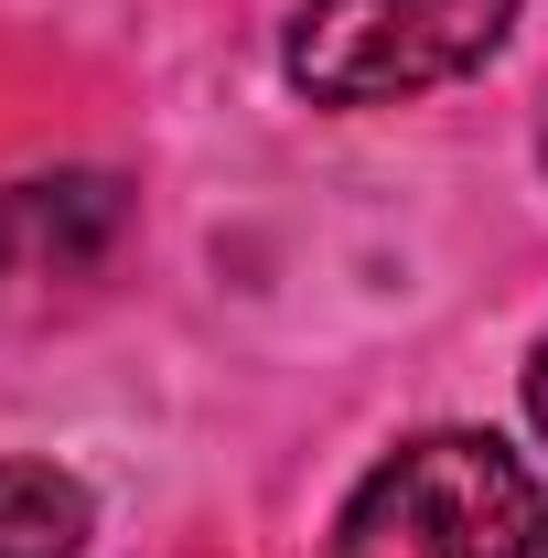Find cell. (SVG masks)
Here are the masks:
<instances>
[{
    "mask_svg": "<svg viewBox=\"0 0 548 558\" xmlns=\"http://www.w3.org/2000/svg\"><path fill=\"white\" fill-rule=\"evenodd\" d=\"M323 558H548V484L495 429H419L344 494Z\"/></svg>",
    "mask_w": 548,
    "mask_h": 558,
    "instance_id": "6da1fadb",
    "label": "cell"
},
{
    "mask_svg": "<svg viewBox=\"0 0 548 558\" xmlns=\"http://www.w3.org/2000/svg\"><path fill=\"white\" fill-rule=\"evenodd\" d=\"M527 418H538V440H548V344L527 354Z\"/></svg>",
    "mask_w": 548,
    "mask_h": 558,
    "instance_id": "5b68a950",
    "label": "cell"
},
{
    "mask_svg": "<svg viewBox=\"0 0 548 558\" xmlns=\"http://www.w3.org/2000/svg\"><path fill=\"white\" fill-rule=\"evenodd\" d=\"M505 33H516V0H290L279 65L312 108H388L495 65Z\"/></svg>",
    "mask_w": 548,
    "mask_h": 558,
    "instance_id": "7a4b0ae2",
    "label": "cell"
},
{
    "mask_svg": "<svg viewBox=\"0 0 548 558\" xmlns=\"http://www.w3.org/2000/svg\"><path fill=\"white\" fill-rule=\"evenodd\" d=\"M538 161H548V119H538Z\"/></svg>",
    "mask_w": 548,
    "mask_h": 558,
    "instance_id": "8992f818",
    "label": "cell"
},
{
    "mask_svg": "<svg viewBox=\"0 0 548 558\" xmlns=\"http://www.w3.org/2000/svg\"><path fill=\"white\" fill-rule=\"evenodd\" d=\"M97 505L55 462H0V558H86Z\"/></svg>",
    "mask_w": 548,
    "mask_h": 558,
    "instance_id": "277c9868",
    "label": "cell"
},
{
    "mask_svg": "<svg viewBox=\"0 0 548 558\" xmlns=\"http://www.w3.org/2000/svg\"><path fill=\"white\" fill-rule=\"evenodd\" d=\"M108 236H119V183H97V172L11 183L0 194V301H22L44 279H75Z\"/></svg>",
    "mask_w": 548,
    "mask_h": 558,
    "instance_id": "3957f363",
    "label": "cell"
}]
</instances>
